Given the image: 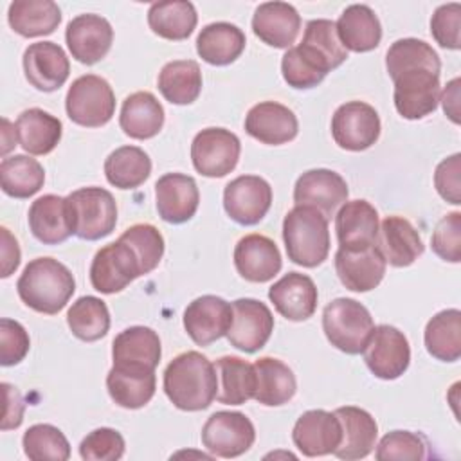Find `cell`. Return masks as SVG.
Returning a JSON list of instances; mask_svg holds the SVG:
<instances>
[{
  "label": "cell",
  "instance_id": "obj_14",
  "mask_svg": "<svg viewBox=\"0 0 461 461\" xmlns=\"http://www.w3.org/2000/svg\"><path fill=\"white\" fill-rule=\"evenodd\" d=\"M394 106L405 119H423L439 103V74L427 68L402 72L394 79Z\"/></svg>",
  "mask_w": 461,
  "mask_h": 461
},
{
  "label": "cell",
  "instance_id": "obj_13",
  "mask_svg": "<svg viewBox=\"0 0 461 461\" xmlns=\"http://www.w3.org/2000/svg\"><path fill=\"white\" fill-rule=\"evenodd\" d=\"M232 321L227 331L230 346L245 351H259L274 331V315L270 308L258 299H236L232 304Z\"/></svg>",
  "mask_w": 461,
  "mask_h": 461
},
{
  "label": "cell",
  "instance_id": "obj_52",
  "mask_svg": "<svg viewBox=\"0 0 461 461\" xmlns=\"http://www.w3.org/2000/svg\"><path fill=\"white\" fill-rule=\"evenodd\" d=\"M459 25H461V5L456 2L439 5L430 18L432 38L439 43V47L457 50L461 47Z\"/></svg>",
  "mask_w": 461,
  "mask_h": 461
},
{
  "label": "cell",
  "instance_id": "obj_40",
  "mask_svg": "<svg viewBox=\"0 0 461 461\" xmlns=\"http://www.w3.org/2000/svg\"><path fill=\"white\" fill-rule=\"evenodd\" d=\"M158 90L171 104H191L202 92V70L193 59H175L162 67Z\"/></svg>",
  "mask_w": 461,
  "mask_h": 461
},
{
  "label": "cell",
  "instance_id": "obj_21",
  "mask_svg": "<svg viewBox=\"0 0 461 461\" xmlns=\"http://www.w3.org/2000/svg\"><path fill=\"white\" fill-rule=\"evenodd\" d=\"M385 259L376 245L348 250L339 249L335 254V270L340 283L353 292H369L380 285L385 274Z\"/></svg>",
  "mask_w": 461,
  "mask_h": 461
},
{
  "label": "cell",
  "instance_id": "obj_25",
  "mask_svg": "<svg viewBox=\"0 0 461 461\" xmlns=\"http://www.w3.org/2000/svg\"><path fill=\"white\" fill-rule=\"evenodd\" d=\"M277 245L263 234L243 236L234 249V267L250 283H267L281 270Z\"/></svg>",
  "mask_w": 461,
  "mask_h": 461
},
{
  "label": "cell",
  "instance_id": "obj_28",
  "mask_svg": "<svg viewBox=\"0 0 461 461\" xmlns=\"http://www.w3.org/2000/svg\"><path fill=\"white\" fill-rule=\"evenodd\" d=\"M301 16L297 9L286 2L259 4L252 16L254 34L267 45L276 49H290L297 40Z\"/></svg>",
  "mask_w": 461,
  "mask_h": 461
},
{
  "label": "cell",
  "instance_id": "obj_54",
  "mask_svg": "<svg viewBox=\"0 0 461 461\" xmlns=\"http://www.w3.org/2000/svg\"><path fill=\"white\" fill-rule=\"evenodd\" d=\"M459 171H461V155L454 153L452 157L441 160L434 173V185L436 191L443 200L448 203L459 205L461 203V184H459Z\"/></svg>",
  "mask_w": 461,
  "mask_h": 461
},
{
  "label": "cell",
  "instance_id": "obj_59",
  "mask_svg": "<svg viewBox=\"0 0 461 461\" xmlns=\"http://www.w3.org/2000/svg\"><path fill=\"white\" fill-rule=\"evenodd\" d=\"M2 126H4V130H2V142H4V146H2V155H5L13 146H16V144H14L16 139H11V137H9V133H11V122H9L7 119H2Z\"/></svg>",
  "mask_w": 461,
  "mask_h": 461
},
{
  "label": "cell",
  "instance_id": "obj_32",
  "mask_svg": "<svg viewBox=\"0 0 461 461\" xmlns=\"http://www.w3.org/2000/svg\"><path fill=\"white\" fill-rule=\"evenodd\" d=\"M337 36L346 50L369 52L382 40V25L369 5L353 4L346 7L335 23Z\"/></svg>",
  "mask_w": 461,
  "mask_h": 461
},
{
  "label": "cell",
  "instance_id": "obj_17",
  "mask_svg": "<svg viewBox=\"0 0 461 461\" xmlns=\"http://www.w3.org/2000/svg\"><path fill=\"white\" fill-rule=\"evenodd\" d=\"M294 445L303 456L317 457L333 454L342 441V427L335 412L313 409L303 412L292 430Z\"/></svg>",
  "mask_w": 461,
  "mask_h": 461
},
{
  "label": "cell",
  "instance_id": "obj_9",
  "mask_svg": "<svg viewBox=\"0 0 461 461\" xmlns=\"http://www.w3.org/2000/svg\"><path fill=\"white\" fill-rule=\"evenodd\" d=\"M362 353L369 371L382 380H396L407 371L411 362V346L407 337L389 324L373 328Z\"/></svg>",
  "mask_w": 461,
  "mask_h": 461
},
{
  "label": "cell",
  "instance_id": "obj_34",
  "mask_svg": "<svg viewBox=\"0 0 461 461\" xmlns=\"http://www.w3.org/2000/svg\"><path fill=\"white\" fill-rule=\"evenodd\" d=\"M245 43V34L238 25L214 22L200 31L196 38V52L205 63L223 67L241 56Z\"/></svg>",
  "mask_w": 461,
  "mask_h": 461
},
{
  "label": "cell",
  "instance_id": "obj_3",
  "mask_svg": "<svg viewBox=\"0 0 461 461\" xmlns=\"http://www.w3.org/2000/svg\"><path fill=\"white\" fill-rule=\"evenodd\" d=\"M283 241L290 261L319 267L330 254L328 218L312 205H295L283 220Z\"/></svg>",
  "mask_w": 461,
  "mask_h": 461
},
{
  "label": "cell",
  "instance_id": "obj_41",
  "mask_svg": "<svg viewBox=\"0 0 461 461\" xmlns=\"http://www.w3.org/2000/svg\"><path fill=\"white\" fill-rule=\"evenodd\" d=\"M425 348L441 362H456L461 357V312L448 308L436 313L425 326Z\"/></svg>",
  "mask_w": 461,
  "mask_h": 461
},
{
  "label": "cell",
  "instance_id": "obj_1",
  "mask_svg": "<svg viewBox=\"0 0 461 461\" xmlns=\"http://www.w3.org/2000/svg\"><path fill=\"white\" fill-rule=\"evenodd\" d=\"M164 393L180 411H203L218 393L214 364L198 351L176 355L164 371Z\"/></svg>",
  "mask_w": 461,
  "mask_h": 461
},
{
  "label": "cell",
  "instance_id": "obj_5",
  "mask_svg": "<svg viewBox=\"0 0 461 461\" xmlns=\"http://www.w3.org/2000/svg\"><path fill=\"white\" fill-rule=\"evenodd\" d=\"M67 207L72 225V234L95 241L115 229L117 203L110 191L103 187H81L67 196Z\"/></svg>",
  "mask_w": 461,
  "mask_h": 461
},
{
  "label": "cell",
  "instance_id": "obj_4",
  "mask_svg": "<svg viewBox=\"0 0 461 461\" xmlns=\"http://www.w3.org/2000/svg\"><path fill=\"white\" fill-rule=\"evenodd\" d=\"M373 328L375 324L369 310L349 297L333 299L322 312V330L326 339L331 346L348 355L364 351Z\"/></svg>",
  "mask_w": 461,
  "mask_h": 461
},
{
  "label": "cell",
  "instance_id": "obj_43",
  "mask_svg": "<svg viewBox=\"0 0 461 461\" xmlns=\"http://www.w3.org/2000/svg\"><path fill=\"white\" fill-rule=\"evenodd\" d=\"M45 182L43 166L27 155L4 157L0 162L2 191L13 198H29L36 194Z\"/></svg>",
  "mask_w": 461,
  "mask_h": 461
},
{
  "label": "cell",
  "instance_id": "obj_35",
  "mask_svg": "<svg viewBox=\"0 0 461 461\" xmlns=\"http://www.w3.org/2000/svg\"><path fill=\"white\" fill-rule=\"evenodd\" d=\"M20 146L31 155H47L61 140V121L41 108L23 110L14 122Z\"/></svg>",
  "mask_w": 461,
  "mask_h": 461
},
{
  "label": "cell",
  "instance_id": "obj_56",
  "mask_svg": "<svg viewBox=\"0 0 461 461\" xmlns=\"http://www.w3.org/2000/svg\"><path fill=\"white\" fill-rule=\"evenodd\" d=\"M4 389V400H5V409H4V418H2V430L16 429L22 425L23 420V400L16 387L11 384H2Z\"/></svg>",
  "mask_w": 461,
  "mask_h": 461
},
{
  "label": "cell",
  "instance_id": "obj_10",
  "mask_svg": "<svg viewBox=\"0 0 461 461\" xmlns=\"http://www.w3.org/2000/svg\"><path fill=\"white\" fill-rule=\"evenodd\" d=\"M331 135L342 149L364 151L380 137V117L371 104L348 101L331 117Z\"/></svg>",
  "mask_w": 461,
  "mask_h": 461
},
{
  "label": "cell",
  "instance_id": "obj_55",
  "mask_svg": "<svg viewBox=\"0 0 461 461\" xmlns=\"http://www.w3.org/2000/svg\"><path fill=\"white\" fill-rule=\"evenodd\" d=\"M281 72H283V79L292 86V88H299V90H306V88H313L317 86L324 77L317 72H313L295 52V47H290L283 59H281Z\"/></svg>",
  "mask_w": 461,
  "mask_h": 461
},
{
  "label": "cell",
  "instance_id": "obj_42",
  "mask_svg": "<svg viewBox=\"0 0 461 461\" xmlns=\"http://www.w3.org/2000/svg\"><path fill=\"white\" fill-rule=\"evenodd\" d=\"M198 16L191 2H155L148 9L149 29L166 40H185L196 27Z\"/></svg>",
  "mask_w": 461,
  "mask_h": 461
},
{
  "label": "cell",
  "instance_id": "obj_49",
  "mask_svg": "<svg viewBox=\"0 0 461 461\" xmlns=\"http://www.w3.org/2000/svg\"><path fill=\"white\" fill-rule=\"evenodd\" d=\"M376 447L378 461L389 459H423L427 456V441L421 434L411 430H393L385 434Z\"/></svg>",
  "mask_w": 461,
  "mask_h": 461
},
{
  "label": "cell",
  "instance_id": "obj_23",
  "mask_svg": "<svg viewBox=\"0 0 461 461\" xmlns=\"http://www.w3.org/2000/svg\"><path fill=\"white\" fill-rule=\"evenodd\" d=\"M158 216L167 223L191 220L200 203L198 185L193 176L184 173H166L155 184Z\"/></svg>",
  "mask_w": 461,
  "mask_h": 461
},
{
  "label": "cell",
  "instance_id": "obj_48",
  "mask_svg": "<svg viewBox=\"0 0 461 461\" xmlns=\"http://www.w3.org/2000/svg\"><path fill=\"white\" fill-rule=\"evenodd\" d=\"M135 254L142 276L155 270L162 259L164 254V238L157 227L151 223H135L128 227L121 238Z\"/></svg>",
  "mask_w": 461,
  "mask_h": 461
},
{
  "label": "cell",
  "instance_id": "obj_7",
  "mask_svg": "<svg viewBox=\"0 0 461 461\" xmlns=\"http://www.w3.org/2000/svg\"><path fill=\"white\" fill-rule=\"evenodd\" d=\"M241 153L236 133L225 128H205L198 131L191 144V160L194 169L209 178L229 175Z\"/></svg>",
  "mask_w": 461,
  "mask_h": 461
},
{
  "label": "cell",
  "instance_id": "obj_30",
  "mask_svg": "<svg viewBox=\"0 0 461 461\" xmlns=\"http://www.w3.org/2000/svg\"><path fill=\"white\" fill-rule=\"evenodd\" d=\"M335 416L339 418L342 427V441L333 454L339 459L346 461L369 456L375 448L378 436V425L375 418L367 411L353 405L339 407L335 411Z\"/></svg>",
  "mask_w": 461,
  "mask_h": 461
},
{
  "label": "cell",
  "instance_id": "obj_15",
  "mask_svg": "<svg viewBox=\"0 0 461 461\" xmlns=\"http://www.w3.org/2000/svg\"><path fill=\"white\" fill-rule=\"evenodd\" d=\"M295 50L312 70L324 77L348 58V50L342 47L337 36L335 22L324 18L310 20L306 23L303 41L295 47Z\"/></svg>",
  "mask_w": 461,
  "mask_h": 461
},
{
  "label": "cell",
  "instance_id": "obj_39",
  "mask_svg": "<svg viewBox=\"0 0 461 461\" xmlns=\"http://www.w3.org/2000/svg\"><path fill=\"white\" fill-rule=\"evenodd\" d=\"M160 339L148 326H131L122 330L112 344L113 364H140L157 367L160 362Z\"/></svg>",
  "mask_w": 461,
  "mask_h": 461
},
{
  "label": "cell",
  "instance_id": "obj_46",
  "mask_svg": "<svg viewBox=\"0 0 461 461\" xmlns=\"http://www.w3.org/2000/svg\"><path fill=\"white\" fill-rule=\"evenodd\" d=\"M385 67L391 79H394L402 72L414 68H427L439 74L441 61L438 52L427 41L418 38H402L389 47L385 54Z\"/></svg>",
  "mask_w": 461,
  "mask_h": 461
},
{
  "label": "cell",
  "instance_id": "obj_26",
  "mask_svg": "<svg viewBox=\"0 0 461 461\" xmlns=\"http://www.w3.org/2000/svg\"><path fill=\"white\" fill-rule=\"evenodd\" d=\"M317 286L306 274L288 272L268 290V299L285 319L301 322L317 310Z\"/></svg>",
  "mask_w": 461,
  "mask_h": 461
},
{
  "label": "cell",
  "instance_id": "obj_58",
  "mask_svg": "<svg viewBox=\"0 0 461 461\" xmlns=\"http://www.w3.org/2000/svg\"><path fill=\"white\" fill-rule=\"evenodd\" d=\"M459 77L452 79L447 88L443 90V95H441V103H443V112L450 117L452 122L459 124Z\"/></svg>",
  "mask_w": 461,
  "mask_h": 461
},
{
  "label": "cell",
  "instance_id": "obj_12",
  "mask_svg": "<svg viewBox=\"0 0 461 461\" xmlns=\"http://www.w3.org/2000/svg\"><path fill=\"white\" fill-rule=\"evenodd\" d=\"M272 205L270 184L256 175H241L223 189V209L240 225L259 223Z\"/></svg>",
  "mask_w": 461,
  "mask_h": 461
},
{
  "label": "cell",
  "instance_id": "obj_2",
  "mask_svg": "<svg viewBox=\"0 0 461 461\" xmlns=\"http://www.w3.org/2000/svg\"><path fill=\"white\" fill-rule=\"evenodd\" d=\"M20 299L34 312L54 315L76 292L72 272L54 258H36L27 263L16 283Z\"/></svg>",
  "mask_w": 461,
  "mask_h": 461
},
{
  "label": "cell",
  "instance_id": "obj_51",
  "mask_svg": "<svg viewBox=\"0 0 461 461\" xmlns=\"http://www.w3.org/2000/svg\"><path fill=\"white\" fill-rule=\"evenodd\" d=\"M430 247L436 256L445 261H461V212L454 211L443 216L430 238Z\"/></svg>",
  "mask_w": 461,
  "mask_h": 461
},
{
  "label": "cell",
  "instance_id": "obj_31",
  "mask_svg": "<svg viewBox=\"0 0 461 461\" xmlns=\"http://www.w3.org/2000/svg\"><path fill=\"white\" fill-rule=\"evenodd\" d=\"M29 227L32 236L45 245L63 243L72 234L67 198L43 194L29 207Z\"/></svg>",
  "mask_w": 461,
  "mask_h": 461
},
{
  "label": "cell",
  "instance_id": "obj_45",
  "mask_svg": "<svg viewBox=\"0 0 461 461\" xmlns=\"http://www.w3.org/2000/svg\"><path fill=\"white\" fill-rule=\"evenodd\" d=\"M67 322L74 337L94 342L110 330V312L104 301L94 295H83L67 312Z\"/></svg>",
  "mask_w": 461,
  "mask_h": 461
},
{
  "label": "cell",
  "instance_id": "obj_20",
  "mask_svg": "<svg viewBox=\"0 0 461 461\" xmlns=\"http://www.w3.org/2000/svg\"><path fill=\"white\" fill-rule=\"evenodd\" d=\"M27 81L40 92H54L65 85L70 63L65 50L54 41L31 43L23 52Z\"/></svg>",
  "mask_w": 461,
  "mask_h": 461
},
{
  "label": "cell",
  "instance_id": "obj_22",
  "mask_svg": "<svg viewBox=\"0 0 461 461\" xmlns=\"http://www.w3.org/2000/svg\"><path fill=\"white\" fill-rule=\"evenodd\" d=\"M110 398L124 409H140L155 394V369L140 364H113L106 376Z\"/></svg>",
  "mask_w": 461,
  "mask_h": 461
},
{
  "label": "cell",
  "instance_id": "obj_38",
  "mask_svg": "<svg viewBox=\"0 0 461 461\" xmlns=\"http://www.w3.org/2000/svg\"><path fill=\"white\" fill-rule=\"evenodd\" d=\"M218 375L216 400L225 405H241L254 398L256 371L254 364L240 357H221L214 364Z\"/></svg>",
  "mask_w": 461,
  "mask_h": 461
},
{
  "label": "cell",
  "instance_id": "obj_47",
  "mask_svg": "<svg viewBox=\"0 0 461 461\" xmlns=\"http://www.w3.org/2000/svg\"><path fill=\"white\" fill-rule=\"evenodd\" d=\"M23 452L32 461H67L70 457V445L65 434L49 423H36L29 427L22 438Z\"/></svg>",
  "mask_w": 461,
  "mask_h": 461
},
{
  "label": "cell",
  "instance_id": "obj_50",
  "mask_svg": "<svg viewBox=\"0 0 461 461\" xmlns=\"http://www.w3.org/2000/svg\"><path fill=\"white\" fill-rule=\"evenodd\" d=\"M124 454V438L110 427L86 434L79 445V456L86 461H115Z\"/></svg>",
  "mask_w": 461,
  "mask_h": 461
},
{
  "label": "cell",
  "instance_id": "obj_57",
  "mask_svg": "<svg viewBox=\"0 0 461 461\" xmlns=\"http://www.w3.org/2000/svg\"><path fill=\"white\" fill-rule=\"evenodd\" d=\"M2 277H9L20 265V247L7 227H2Z\"/></svg>",
  "mask_w": 461,
  "mask_h": 461
},
{
  "label": "cell",
  "instance_id": "obj_29",
  "mask_svg": "<svg viewBox=\"0 0 461 461\" xmlns=\"http://www.w3.org/2000/svg\"><path fill=\"white\" fill-rule=\"evenodd\" d=\"M376 247L382 252L385 263L398 268L412 265L425 250L418 230L409 220L402 216H387L382 221L378 227Z\"/></svg>",
  "mask_w": 461,
  "mask_h": 461
},
{
  "label": "cell",
  "instance_id": "obj_19",
  "mask_svg": "<svg viewBox=\"0 0 461 461\" xmlns=\"http://www.w3.org/2000/svg\"><path fill=\"white\" fill-rule=\"evenodd\" d=\"M230 321L232 306L218 295H202L184 312V328L198 346H207L227 335Z\"/></svg>",
  "mask_w": 461,
  "mask_h": 461
},
{
  "label": "cell",
  "instance_id": "obj_53",
  "mask_svg": "<svg viewBox=\"0 0 461 461\" xmlns=\"http://www.w3.org/2000/svg\"><path fill=\"white\" fill-rule=\"evenodd\" d=\"M31 340L25 328L11 319L0 321V364L14 366L29 353Z\"/></svg>",
  "mask_w": 461,
  "mask_h": 461
},
{
  "label": "cell",
  "instance_id": "obj_8",
  "mask_svg": "<svg viewBox=\"0 0 461 461\" xmlns=\"http://www.w3.org/2000/svg\"><path fill=\"white\" fill-rule=\"evenodd\" d=\"M256 439L252 421L236 411H218L211 414L202 429L203 447L218 457H238L245 454Z\"/></svg>",
  "mask_w": 461,
  "mask_h": 461
},
{
  "label": "cell",
  "instance_id": "obj_6",
  "mask_svg": "<svg viewBox=\"0 0 461 461\" xmlns=\"http://www.w3.org/2000/svg\"><path fill=\"white\" fill-rule=\"evenodd\" d=\"M67 115L85 128L104 126L115 113V95L110 83L95 74L72 81L65 97Z\"/></svg>",
  "mask_w": 461,
  "mask_h": 461
},
{
  "label": "cell",
  "instance_id": "obj_11",
  "mask_svg": "<svg viewBox=\"0 0 461 461\" xmlns=\"http://www.w3.org/2000/svg\"><path fill=\"white\" fill-rule=\"evenodd\" d=\"M140 276L133 250L121 240L97 250L90 265V283L101 294H117Z\"/></svg>",
  "mask_w": 461,
  "mask_h": 461
},
{
  "label": "cell",
  "instance_id": "obj_37",
  "mask_svg": "<svg viewBox=\"0 0 461 461\" xmlns=\"http://www.w3.org/2000/svg\"><path fill=\"white\" fill-rule=\"evenodd\" d=\"M9 25L14 32L25 38L52 34L59 22L61 11L50 0H14L7 13Z\"/></svg>",
  "mask_w": 461,
  "mask_h": 461
},
{
  "label": "cell",
  "instance_id": "obj_24",
  "mask_svg": "<svg viewBox=\"0 0 461 461\" xmlns=\"http://www.w3.org/2000/svg\"><path fill=\"white\" fill-rule=\"evenodd\" d=\"M245 131L263 144L279 146L295 139L299 122L288 106L276 101H263L249 110Z\"/></svg>",
  "mask_w": 461,
  "mask_h": 461
},
{
  "label": "cell",
  "instance_id": "obj_27",
  "mask_svg": "<svg viewBox=\"0 0 461 461\" xmlns=\"http://www.w3.org/2000/svg\"><path fill=\"white\" fill-rule=\"evenodd\" d=\"M339 249L358 250L376 245L378 212L367 200L344 202L335 216Z\"/></svg>",
  "mask_w": 461,
  "mask_h": 461
},
{
  "label": "cell",
  "instance_id": "obj_33",
  "mask_svg": "<svg viewBox=\"0 0 461 461\" xmlns=\"http://www.w3.org/2000/svg\"><path fill=\"white\" fill-rule=\"evenodd\" d=\"M256 393L254 400L267 407H279L288 403L295 391L297 382L294 371L274 357H261L254 362Z\"/></svg>",
  "mask_w": 461,
  "mask_h": 461
},
{
  "label": "cell",
  "instance_id": "obj_44",
  "mask_svg": "<svg viewBox=\"0 0 461 461\" xmlns=\"http://www.w3.org/2000/svg\"><path fill=\"white\" fill-rule=\"evenodd\" d=\"M151 173L148 153L137 146H121L104 160L106 180L119 189H135Z\"/></svg>",
  "mask_w": 461,
  "mask_h": 461
},
{
  "label": "cell",
  "instance_id": "obj_18",
  "mask_svg": "<svg viewBox=\"0 0 461 461\" xmlns=\"http://www.w3.org/2000/svg\"><path fill=\"white\" fill-rule=\"evenodd\" d=\"M348 194L349 189L346 180L339 173L324 167L303 173L294 187L295 205H312L328 220L339 205L348 202Z\"/></svg>",
  "mask_w": 461,
  "mask_h": 461
},
{
  "label": "cell",
  "instance_id": "obj_36",
  "mask_svg": "<svg viewBox=\"0 0 461 461\" xmlns=\"http://www.w3.org/2000/svg\"><path fill=\"white\" fill-rule=\"evenodd\" d=\"M119 126L131 139H151L164 126V108L151 92H135L122 103Z\"/></svg>",
  "mask_w": 461,
  "mask_h": 461
},
{
  "label": "cell",
  "instance_id": "obj_16",
  "mask_svg": "<svg viewBox=\"0 0 461 461\" xmlns=\"http://www.w3.org/2000/svg\"><path fill=\"white\" fill-rule=\"evenodd\" d=\"M65 40L74 59L83 65H94L108 54L113 41V29L101 14L86 13L68 22Z\"/></svg>",
  "mask_w": 461,
  "mask_h": 461
}]
</instances>
